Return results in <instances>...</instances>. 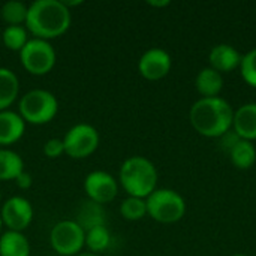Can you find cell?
Instances as JSON below:
<instances>
[{"label": "cell", "mask_w": 256, "mask_h": 256, "mask_svg": "<svg viewBox=\"0 0 256 256\" xmlns=\"http://www.w3.org/2000/svg\"><path fill=\"white\" fill-rule=\"evenodd\" d=\"M72 24V10L60 0H34L28 4L26 27L33 38L52 40Z\"/></svg>", "instance_id": "obj_1"}, {"label": "cell", "mask_w": 256, "mask_h": 256, "mask_svg": "<svg viewBox=\"0 0 256 256\" xmlns=\"http://www.w3.org/2000/svg\"><path fill=\"white\" fill-rule=\"evenodd\" d=\"M192 128L202 136L222 138L232 129L234 110L222 98H201L189 111Z\"/></svg>", "instance_id": "obj_2"}, {"label": "cell", "mask_w": 256, "mask_h": 256, "mask_svg": "<svg viewBox=\"0 0 256 256\" xmlns=\"http://www.w3.org/2000/svg\"><path fill=\"white\" fill-rule=\"evenodd\" d=\"M118 184L128 196L147 200L158 189V170L144 156H130L118 170Z\"/></svg>", "instance_id": "obj_3"}, {"label": "cell", "mask_w": 256, "mask_h": 256, "mask_svg": "<svg viewBox=\"0 0 256 256\" xmlns=\"http://www.w3.org/2000/svg\"><path fill=\"white\" fill-rule=\"evenodd\" d=\"M58 110V99L54 93L45 88H32L20 96L16 112L26 124L44 126L57 117Z\"/></svg>", "instance_id": "obj_4"}, {"label": "cell", "mask_w": 256, "mask_h": 256, "mask_svg": "<svg viewBox=\"0 0 256 256\" xmlns=\"http://www.w3.org/2000/svg\"><path fill=\"white\" fill-rule=\"evenodd\" d=\"M147 216L159 224H176L186 214L184 198L172 189H156L147 200Z\"/></svg>", "instance_id": "obj_5"}, {"label": "cell", "mask_w": 256, "mask_h": 256, "mask_svg": "<svg viewBox=\"0 0 256 256\" xmlns=\"http://www.w3.org/2000/svg\"><path fill=\"white\" fill-rule=\"evenodd\" d=\"M20 63L26 72L34 76L48 75L57 62V52L50 40L30 38L24 48L18 52Z\"/></svg>", "instance_id": "obj_6"}, {"label": "cell", "mask_w": 256, "mask_h": 256, "mask_svg": "<svg viewBox=\"0 0 256 256\" xmlns=\"http://www.w3.org/2000/svg\"><path fill=\"white\" fill-rule=\"evenodd\" d=\"M50 244L57 255H80L86 248V231L74 219L60 220L51 228Z\"/></svg>", "instance_id": "obj_7"}, {"label": "cell", "mask_w": 256, "mask_h": 256, "mask_svg": "<svg viewBox=\"0 0 256 256\" xmlns=\"http://www.w3.org/2000/svg\"><path fill=\"white\" fill-rule=\"evenodd\" d=\"M63 146L64 154L72 159H87L90 158L100 144V136L98 129L88 123H76L68 129L64 134Z\"/></svg>", "instance_id": "obj_8"}, {"label": "cell", "mask_w": 256, "mask_h": 256, "mask_svg": "<svg viewBox=\"0 0 256 256\" xmlns=\"http://www.w3.org/2000/svg\"><path fill=\"white\" fill-rule=\"evenodd\" d=\"M0 216L3 228H6V231L24 232L33 222L34 208L27 198L21 195H14L2 202Z\"/></svg>", "instance_id": "obj_9"}, {"label": "cell", "mask_w": 256, "mask_h": 256, "mask_svg": "<svg viewBox=\"0 0 256 256\" xmlns=\"http://www.w3.org/2000/svg\"><path fill=\"white\" fill-rule=\"evenodd\" d=\"M84 192L87 195V200L105 206L111 201L116 200L117 194H118V180L111 176L106 171L102 170H96L92 171L86 176L84 178Z\"/></svg>", "instance_id": "obj_10"}, {"label": "cell", "mask_w": 256, "mask_h": 256, "mask_svg": "<svg viewBox=\"0 0 256 256\" xmlns=\"http://www.w3.org/2000/svg\"><path fill=\"white\" fill-rule=\"evenodd\" d=\"M172 66L171 56L164 48H150L138 60V72L148 81H159L165 78Z\"/></svg>", "instance_id": "obj_11"}, {"label": "cell", "mask_w": 256, "mask_h": 256, "mask_svg": "<svg viewBox=\"0 0 256 256\" xmlns=\"http://www.w3.org/2000/svg\"><path fill=\"white\" fill-rule=\"evenodd\" d=\"M26 122L16 111H0V148H9L26 134Z\"/></svg>", "instance_id": "obj_12"}, {"label": "cell", "mask_w": 256, "mask_h": 256, "mask_svg": "<svg viewBox=\"0 0 256 256\" xmlns=\"http://www.w3.org/2000/svg\"><path fill=\"white\" fill-rule=\"evenodd\" d=\"M243 56L230 44H219L214 45L208 54L210 68L218 70L219 74H228L234 69L240 68Z\"/></svg>", "instance_id": "obj_13"}, {"label": "cell", "mask_w": 256, "mask_h": 256, "mask_svg": "<svg viewBox=\"0 0 256 256\" xmlns=\"http://www.w3.org/2000/svg\"><path fill=\"white\" fill-rule=\"evenodd\" d=\"M232 129L240 140L255 141L256 140V102L242 105L234 111Z\"/></svg>", "instance_id": "obj_14"}, {"label": "cell", "mask_w": 256, "mask_h": 256, "mask_svg": "<svg viewBox=\"0 0 256 256\" xmlns=\"http://www.w3.org/2000/svg\"><path fill=\"white\" fill-rule=\"evenodd\" d=\"M84 231L96 226H106V213L104 206L86 200L76 210V219H74Z\"/></svg>", "instance_id": "obj_15"}, {"label": "cell", "mask_w": 256, "mask_h": 256, "mask_svg": "<svg viewBox=\"0 0 256 256\" xmlns=\"http://www.w3.org/2000/svg\"><path fill=\"white\" fill-rule=\"evenodd\" d=\"M20 96V80L14 70L0 66V111L10 110Z\"/></svg>", "instance_id": "obj_16"}, {"label": "cell", "mask_w": 256, "mask_h": 256, "mask_svg": "<svg viewBox=\"0 0 256 256\" xmlns=\"http://www.w3.org/2000/svg\"><path fill=\"white\" fill-rule=\"evenodd\" d=\"M32 248L24 232L4 231L0 234V256H30Z\"/></svg>", "instance_id": "obj_17"}, {"label": "cell", "mask_w": 256, "mask_h": 256, "mask_svg": "<svg viewBox=\"0 0 256 256\" xmlns=\"http://www.w3.org/2000/svg\"><path fill=\"white\" fill-rule=\"evenodd\" d=\"M195 87L202 98H218L224 88V76L210 66L204 68L196 75Z\"/></svg>", "instance_id": "obj_18"}, {"label": "cell", "mask_w": 256, "mask_h": 256, "mask_svg": "<svg viewBox=\"0 0 256 256\" xmlns=\"http://www.w3.org/2000/svg\"><path fill=\"white\" fill-rule=\"evenodd\" d=\"M230 159L232 165L238 170H250L256 162V147L254 142L246 140H238L230 148Z\"/></svg>", "instance_id": "obj_19"}, {"label": "cell", "mask_w": 256, "mask_h": 256, "mask_svg": "<svg viewBox=\"0 0 256 256\" xmlns=\"http://www.w3.org/2000/svg\"><path fill=\"white\" fill-rule=\"evenodd\" d=\"M22 171V158L10 148H0V182L15 180Z\"/></svg>", "instance_id": "obj_20"}, {"label": "cell", "mask_w": 256, "mask_h": 256, "mask_svg": "<svg viewBox=\"0 0 256 256\" xmlns=\"http://www.w3.org/2000/svg\"><path fill=\"white\" fill-rule=\"evenodd\" d=\"M28 14V4H26L21 0H9L3 3L0 9L2 20L6 22V26H26Z\"/></svg>", "instance_id": "obj_21"}, {"label": "cell", "mask_w": 256, "mask_h": 256, "mask_svg": "<svg viewBox=\"0 0 256 256\" xmlns=\"http://www.w3.org/2000/svg\"><path fill=\"white\" fill-rule=\"evenodd\" d=\"M30 40V33L26 26H6L2 33V42L9 51L20 52Z\"/></svg>", "instance_id": "obj_22"}, {"label": "cell", "mask_w": 256, "mask_h": 256, "mask_svg": "<svg viewBox=\"0 0 256 256\" xmlns=\"http://www.w3.org/2000/svg\"><path fill=\"white\" fill-rule=\"evenodd\" d=\"M111 244V232L108 226H96L86 231V249L92 254L100 255Z\"/></svg>", "instance_id": "obj_23"}, {"label": "cell", "mask_w": 256, "mask_h": 256, "mask_svg": "<svg viewBox=\"0 0 256 256\" xmlns=\"http://www.w3.org/2000/svg\"><path fill=\"white\" fill-rule=\"evenodd\" d=\"M120 214L129 222L141 220L147 216V202L142 198L126 196L120 204Z\"/></svg>", "instance_id": "obj_24"}, {"label": "cell", "mask_w": 256, "mask_h": 256, "mask_svg": "<svg viewBox=\"0 0 256 256\" xmlns=\"http://www.w3.org/2000/svg\"><path fill=\"white\" fill-rule=\"evenodd\" d=\"M240 74L242 78L246 81V84L256 88V48L250 50L248 54L243 56L240 64Z\"/></svg>", "instance_id": "obj_25"}, {"label": "cell", "mask_w": 256, "mask_h": 256, "mask_svg": "<svg viewBox=\"0 0 256 256\" xmlns=\"http://www.w3.org/2000/svg\"><path fill=\"white\" fill-rule=\"evenodd\" d=\"M42 152H44V154L48 159H57V158L63 156L64 154L63 140H60V138H50V140H46L44 142Z\"/></svg>", "instance_id": "obj_26"}, {"label": "cell", "mask_w": 256, "mask_h": 256, "mask_svg": "<svg viewBox=\"0 0 256 256\" xmlns=\"http://www.w3.org/2000/svg\"><path fill=\"white\" fill-rule=\"evenodd\" d=\"M14 182L16 183V186H18L21 190H27V189H30L32 184H33V177L30 176V172H27V171L24 170Z\"/></svg>", "instance_id": "obj_27"}, {"label": "cell", "mask_w": 256, "mask_h": 256, "mask_svg": "<svg viewBox=\"0 0 256 256\" xmlns=\"http://www.w3.org/2000/svg\"><path fill=\"white\" fill-rule=\"evenodd\" d=\"M150 6H153V8H165V6H170L171 4V2L170 0H162V2H153V0H150V2H147Z\"/></svg>", "instance_id": "obj_28"}, {"label": "cell", "mask_w": 256, "mask_h": 256, "mask_svg": "<svg viewBox=\"0 0 256 256\" xmlns=\"http://www.w3.org/2000/svg\"><path fill=\"white\" fill-rule=\"evenodd\" d=\"M76 256H100V255H96V254H92V252L86 250V252H81L80 255H76Z\"/></svg>", "instance_id": "obj_29"}, {"label": "cell", "mask_w": 256, "mask_h": 256, "mask_svg": "<svg viewBox=\"0 0 256 256\" xmlns=\"http://www.w3.org/2000/svg\"><path fill=\"white\" fill-rule=\"evenodd\" d=\"M2 230H3V222H2V216H0V234H2Z\"/></svg>", "instance_id": "obj_30"}, {"label": "cell", "mask_w": 256, "mask_h": 256, "mask_svg": "<svg viewBox=\"0 0 256 256\" xmlns=\"http://www.w3.org/2000/svg\"><path fill=\"white\" fill-rule=\"evenodd\" d=\"M232 256H246V255H242V254H236V255H232Z\"/></svg>", "instance_id": "obj_31"}, {"label": "cell", "mask_w": 256, "mask_h": 256, "mask_svg": "<svg viewBox=\"0 0 256 256\" xmlns=\"http://www.w3.org/2000/svg\"><path fill=\"white\" fill-rule=\"evenodd\" d=\"M0 204H2V190H0Z\"/></svg>", "instance_id": "obj_32"}]
</instances>
